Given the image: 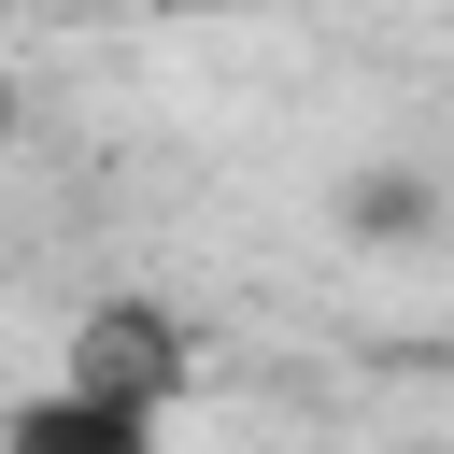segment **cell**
I'll use <instances>...</instances> for the list:
<instances>
[{"label": "cell", "instance_id": "6da1fadb", "mask_svg": "<svg viewBox=\"0 0 454 454\" xmlns=\"http://www.w3.org/2000/svg\"><path fill=\"white\" fill-rule=\"evenodd\" d=\"M184 369H199V355H184V326H170L156 298H99V312L71 326V369H57V383H71V397H114V411H142V426H170Z\"/></svg>", "mask_w": 454, "mask_h": 454}, {"label": "cell", "instance_id": "7a4b0ae2", "mask_svg": "<svg viewBox=\"0 0 454 454\" xmlns=\"http://www.w3.org/2000/svg\"><path fill=\"white\" fill-rule=\"evenodd\" d=\"M0 454H156V426H142V411H114V397L43 383V397H14V411H0Z\"/></svg>", "mask_w": 454, "mask_h": 454}, {"label": "cell", "instance_id": "3957f363", "mask_svg": "<svg viewBox=\"0 0 454 454\" xmlns=\"http://www.w3.org/2000/svg\"><path fill=\"white\" fill-rule=\"evenodd\" d=\"M340 213H355V227H369V241H397V227H411V213H426V184H411V170H369V184H355V199H340Z\"/></svg>", "mask_w": 454, "mask_h": 454}]
</instances>
